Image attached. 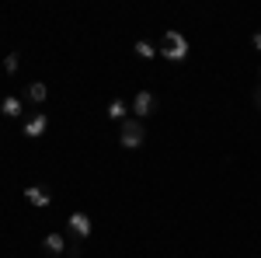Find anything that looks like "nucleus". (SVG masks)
Here are the masks:
<instances>
[{"instance_id": "8", "label": "nucleus", "mask_w": 261, "mask_h": 258, "mask_svg": "<svg viewBox=\"0 0 261 258\" xmlns=\"http://www.w3.org/2000/svg\"><path fill=\"white\" fill-rule=\"evenodd\" d=\"M0 112H4L7 119H18V115H21V98H14V95H7V98L0 101Z\"/></svg>"}, {"instance_id": "6", "label": "nucleus", "mask_w": 261, "mask_h": 258, "mask_svg": "<svg viewBox=\"0 0 261 258\" xmlns=\"http://www.w3.org/2000/svg\"><path fill=\"white\" fill-rule=\"evenodd\" d=\"M42 248H45V255H63L66 251V238L63 234H45Z\"/></svg>"}, {"instance_id": "4", "label": "nucleus", "mask_w": 261, "mask_h": 258, "mask_svg": "<svg viewBox=\"0 0 261 258\" xmlns=\"http://www.w3.org/2000/svg\"><path fill=\"white\" fill-rule=\"evenodd\" d=\"M66 227H70L77 238H91V220H87V213H70Z\"/></svg>"}, {"instance_id": "3", "label": "nucleus", "mask_w": 261, "mask_h": 258, "mask_svg": "<svg viewBox=\"0 0 261 258\" xmlns=\"http://www.w3.org/2000/svg\"><path fill=\"white\" fill-rule=\"evenodd\" d=\"M153 108H157V98H153L150 91H140V95H136V101H133L136 119H150V115H153Z\"/></svg>"}, {"instance_id": "11", "label": "nucleus", "mask_w": 261, "mask_h": 258, "mask_svg": "<svg viewBox=\"0 0 261 258\" xmlns=\"http://www.w3.org/2000/svg\"><path fill=\"white\" fill-rule=\"evenodd\" d=\"M136 56H140V60H153V56H157V49H153L150 42H136Z\"/></svg>"}, {"instance_id": "9", "label": "nucleus", "mask_w": 261, "mask_h": 258, "mask_svg": "<svg viewBox=\"0 0 261 258\" xmlns=\"http://www.w3.org/2000/svg\"><path fill=\"white\" fill-rule=\"evenodd\" d=\"M45 95H49V87H45L42 80H35V84H28V98L35 101V105H42V101H45Z\"/></svg>"}, {"instance_id": "12", "label": "nucleus", "mask_w": 261, "mask_h": 258, "mask_svg": "<svg viewBox=\"0 0 261 258\" xmlns=\"http://www.w3.org/2000/svg\"><path fill=\"white\" fill-rule=\"evenodd\" d=\"M4 70H7V74H14V70H18V56H14V53H11V56H4Z\"/></svg>"}, {"instance_id": "1", "label": "nucleus", "mask_w": 261, "mask_h": 258, "mask_svg": "<svg viewBox=\"0 0 261 258\" xmlns=\"http://www.w3.org/2000/svg\"><path fill=\"white\" fill-rule=\"evenodd\" d=\"M161 56L171 63H181L188 60V39L181 32H164V42H161Z\"/></svg>"}, {"instance_id": "5", "label": "nucleus", "mask_w": 261, "mask_h": 258, "mask_svg": "<svg viewBox=\"0 0 261 258\" xmlns=\"http://www.w3.org/2000/svg\"><path fill=\"white\" fill-rule=\"evenodd\" d=\"M45 129H49V119H45L42 112H39V115H32V119L24 122V136H28V139H39Z\"/></svg>"}, {"instance_id": "13", "label": "nucleus", "mask_w": 261, "mask_h": 258, "mask_svg": "<svg viewBox=\"0 0 261 258\" xmlns=\"http://www.w3.org/2000/svg\"><path fill=\"white\" fill-rule=\"evenodd\" d=\"M251 42H254V49H258V53H261V32H258V35H254V39H251Z\"/></svg>"}, {"instance_id": "14", "label": "nucleus", "mask_w": 261, "mask_h": 258, "mask_svg": "<svg viewBox=\"0 0 261 258\" xmlns=\"http://www.w3.org/2000/svg\"><path fill=\"white\" fill-rule=\"evenodd\" d=\"M258 105H261V95H258Z\"/></svg>"}, {"instance_id": "2", "label": "nucleus", "mask_w": 261, "mask_h": 258, "mask_svg": "<svg viewBox=\"0 0 261 258\" xmlns=\"http://www.w3.org/2000/svg\"><path fill=\"white\" fill-rule=\"evenodd\" d=\"M143 139H146V133H143V122L140 119H125L119 129V143L125 147V150H136V147H143Z\"/></svg>"}, {"instance_id": "10", "label": "nucleus", "mask_w": 261, "mask_h": 258, "mask_svg": "<svg viewBox=\"0 0 261 258\" xmlns=\"http://www.w3.org/2000/svg\"><path fill=\"white\" fill-rule=\"evenodd\" d=\"M125 112H129V108H125V105H122L119 98L108 105V119H112V122H125Z\"/></svg>"}, {"instance_id": "7", "label": "nucleus", "mask_w": 261, "mask_h": 258, "mask_svg": "<svg viewBox=\"0 0 261 258\" xmlns=\"http://www.w3.org/2000/svg\"><path fill=\"white\" fill-rule=\"evenodd\" d=\"M24 199H28L32 206H49V192L39 189V185H28V189H24Z\"/></svg>"}]
</instances>
